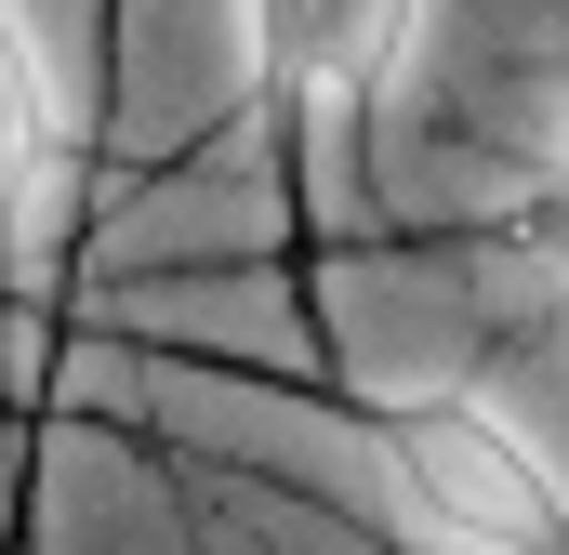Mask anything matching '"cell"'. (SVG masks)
I'll use <instances>...</instances> for the list:
<instances>
[{
  "label": "cell",
  "instance_id": "obj_1",
  "mask_svg": "<svg viewBox=\"0 0 569 555\" xmlns=\"http://www.w3.org/2000/svg\"><path fill=\"white\" fill-rule=\"evenodd\" d=\"M226 384H266L291 411H318L371 490L398 503V529L425 555H569V476L530 423L503 411L490 384H358V371H266V357H186Z\"/></svg>",
  "mask_w": 569,
  "mask_h": 555
},
{
  "label": "cell",
  "instance_id": "obj_2",
  "mask_svg": "<svg viewBox=\"0 0 569 555\" xmlns=\"http://www.w3.org/2000/svg\"><path fill=\"white\" fill-rule=\"evenodd\" d=\"M67 172H80V107L53 93V53H40L27 0H0V357H13L27 252H40V212H53Z\"/></svg>",
  "mask_w": 569,
  "mask_h": 555
},
{
  "label": "cell",
  "instance_id": "obj_3",
  "mask_svg": "<svg viewBox=\"0 0 569 555\" xmlns=\"http://www.w3.org/2000/svg\"><path fill=\"white\" fill-rule=\"evenodd\" d=\"M411 53H425V0H318L305 13V53H291V133H305V159H318V120H331L345 159L371 172Z\"/></svg>",
  "mask_w": 569,
  "mask_h": 555
},
{
  "label": "cell",
  "instance_id": "obj_4",
  "mask_svg": "<svg viewBox=\"0 0 569 555\" xmlns=\"http://www.w3.org/2000/svg\"><path fill=\"white\" fill-rule=\"evenodd\" d=\"M305 13L318 0H239V120L266 145V185H279V225L305 239V212H318V159L291 133V53H305Z\"/></svg>",
  "mask_w": 569,
  "mask_h": 555
},
{
  "label": "cell",
  "instance_id": "obj_5",
  "mask_svg": "<svg viewBox=\"0 0 569 555\" xmlns=\"http://www.w3.org/2000/svg\"><path fill=\"white\" fill-rule=\"evenodd\" d=\"M120 93H133V0H80V185H93V212H107ZM93 212H80V225H93Z\"/></svg>",
  "mask_w": 569,
  "mask_h": 555
},
{
  "label": "cell",
  "instance_id": "obj_6",
  "mask_svg": "<svg viewBox=\"0 0 569 555\" xmlns=\"http://www.w3.org/2000/svg\"><path fill=\"white\" fill-rule=\"evenodd\" d=\"M490 239H503V252H530V265H557V278H569V145H557V172H543V185H530V199H517V212H503Z\"/></svg>",
  "mask_w": 569,
  "mask_h": 555
}]
</instances>
